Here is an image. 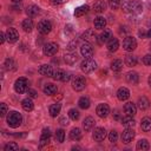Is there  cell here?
Masks as SVG:
<instances>
[{"label": "cell", "mask_w": 151, "mask_h": 151, "mask_svg": "<svg viewBox=\"0 0 151 151\" xmlns=\"http://www.w3.org/2000/svg\"><path fill=\"white\" fill-rule=\"evenodd\" d=\"M122 8H123L124 12L136 13V14L140 13L142 9H143L140 2H138V1H136V0H126V1H124L123 5H122Z\"/></svg>", "instance_id": "1"}, {"label": "cell", "mask_w": 151, "mask_h": 151, "mask_svg": "<svg viewBox=\"0 0 151 151\" xmlns=\"http://www.w3.org/2000/svg\"><path fill=\"white\" fill-rule=\"evenodd\" d=\"M21 123H22V116L19 112L12 111V112L8 113V116H7V124H8L9 127L15 129V127L20 126Z\"/></svg>", "instance_id": "2"}, {"label": "cell", "mask_w": 151, "mask_h": 151, "mask_svg": "<svg viewBox=\"0 0 151 151\" xmlns=\"http://www.w3.org/2000/svg\"><path fill=\"white\" fill-rule=\"evenodd\" d=\"M80 68L83 72L85 73H90L93 72L97 68V63L92 59V58H85L81 63H80Z\"/></svg>", "instance_id": "3"}, {"label": "cell", "mask_w": 151, "mask_h": 151, "mask_svg": "<svg viewBox=\"0 0 151 151\" xmlns=\"http://www.w3.org/2000/svg\"><path fill=\"white\" fill-rule=\"evenodd\" d=\"M14 90H15V92L19 93V94L26 92V91L28 90V80H27L26 78H24V77L18 78V79L15 80V83H14Z\"/></svg>", "instance_id": "4"}, {"label": "cell", "mask_w": 151, "mask_h": 151, "mask_svg": "<svg viewBox=\"0 0 151 151\" xmlns=\"http://www.w3.org/2000/svg\"><path fill=\"white\" fill-rule=\"evenodd\" d=\"M85 85H86V80L83 76H76L72 80V87L73 90L76 91H81L85 88Z\"/></svg>", "instance_id": "5"}, {"label": "cell", "mask_w": 151, "mask_h": 151, "mask_svg": "<svg viewBox=\"0 0 151 151\" xmlns=\"http://www.w3.org/2000/svg\"><path fill=\"white\" fill-rule=\"evenodd\" d=\"M58 47H59V46H58L55 42H47V44L44 45L42 52H44L45 55L51 57V55H54V54L58 52Z\"/></svg>", "instance_id": "6"}, {"label": "cell", "mask_w": 151, "mask_h": 151, "mask_svg": "<svg viewBox=\"0 0 151 151\" xmlns=\"http://www.w3.org/2000/svg\"><path fill=\"white\" fill-rule=\"evenodd\" d=\"M137 47V41L133 37H126L123 41V48L127 52H132Z\"/></svg>", "instance_id": "7"}, {"label": "cell", "mask_w": 151, "mask_h": 151, "mask_svg": "<svg viewBox=\"0 0 151 151\" xmlns=\"http://www.w3.org/2000/svg\"><path fill=\"white\" fill-rule=\"evenodd\" d=\"M52 29V24L48 20H41L38 24V32L40 34H48Z\"/></svg>", "instance_id": "8"}, {"label": "cell", "mask_w": 151, "mask_h": 151, "mask_svg": "<svg viewBox=\"0 0 151 151\" xmlns=\"http://www.w3.org/2000/svg\"><path fill=\"white\" fill-rule=\"evenodd\" d=\"M133 138H134V131L131 127H127V129H125L123 131V133H122V140H123V143L129 144V143H131L133 140Z\"/></svg>", "instance_id": "9"}, {"label": "cell", "mask_w": 151, "mask_h": 151, "mask_svg": "<svg viewBox=\"0 0 151 151\" xmlns=\"http://www.w3.org/2000/svg\"><path fill=\"white\" fill-rule=\"evenodd\" d=\"M80 53L84 58H91L93 55V48L90 42H85L80 47Z\"/></svg>", "instance_id": "10"}, {"label": "cell", "mask_w": 151, "mask_h": 151, "mask_svg": "<svg viewBox=\"0 0 151 151\" xmlns=\"http://www.w3.org/2000/svg\"><path fill=\"white\" fill-rule=\"evenodd\" d=\"M92 137H93V139H94L96 142H101V140H104L105 137H106V131H105V129H104V127H96L94 131H93V133H92Z\"/></svg>", "instance_id": "11"}, {"label": "cell", "mask_w": 151, "mask_h": 151, "mask_svg": "<svg viewBox=\"0 0 151 151\" xmlns=\"http://www.w3.org/2000/svg\"><path fill=\"white\" fill-rule=\"evenodd\" d=\"M6 39H7V41L11 42V44L18 41V39H19V33H18V31H17L15 28H8V29L6 31Z\"/></svg>", "instance_id": "12"}, {"label": "cell", "mask_w": 151, "mask_h": 151, "mask_svg": "<svg viewBox=\"0 0 151 151\" xmlns=\"http://www.w3.org/2000/svg\"><path fill=\"white\" fill-rule=\"evenodd\" d=\"M81 39L83 40H85L86 42H94L98 38H97V35H96V33H94V31L93 29H87V31H85L83 34H81Z\"/></svg>", "instance_id": "13"}, {"label": "cell", "mask_w": 151, "mask_h": 151, "mask_svg": "<svg viewBox=\"0 0 151 151\" xmlns=\"http://www.w3.org/2000/svg\"><path fill=\"white\" fill-rule=\"evenodd\" d=\"M96 112L100 118H105L110 113V107L107 104H99L96 109Z\"/></svg>", "instance_id": "14"}, {"label": "cell", "mask_w": 151, "mask_h": 151, "mask_svg": "<svg viewBox=\"0 0 151 151\" xmlns=\"http://www.w3.org/2000/svg\"><path fill=\"white\" fill-rule=\"evenodd\" d=\"M124 112L127 114V116H134L136 112H137V105L133 104L132 101H129L124 105Z\"/></svg>", "instance_id": "15"}, {"label": "cell", "mask_w": 151, "mask_h": 151, "mask_svg": "<svg viewBox=\"0 0 151 151\" xmlns=\"http://www.w3.org/2000/svg\"><path fill=\"white\" fill-rule=\"evenodd\" d=\"M39 73L41 76H45V77H52L53 74V68L51 65H47V64H44L39 67Z\"/></svg>", "instance_id": "16"}, {"label": "cell", "mask_w": 151, "mask_h": 151, "mask_svg": "<svg viewBox=\"0 0 151 151\" xmlns=\"http://www.w3.org/2000/svg\"><path fill=\"white\" fill-rule=\"evenodd\" d=\"M44 93L45 94H47V96H53V94H55L57 93V91H58V87H57V85H54V84H52V83H48V84H46L45 86H44Z\"/></svg>", "instance_id": "17"}, {"label": "cell", "mask_w": 151, "mask_h": 151, "mask_svg": "<svg viewBox=\"0 0 151 151\" xmlns=\"http://www.w3.org/2000/svg\"><path fill=\"white\" fill-rule=\"evenodd\" d=\"M50 138H51L50 129H44L42 132H41V136H40V146L46 145L50 142Z\"/></svg>", "instance_id": "18"}, {"label": "cell", "mask_w": 151, "mask_h": 151, "mask_svg": "<svg viewBox=\"0 0 151 151\" xmlns=\"http://www.w3.org/2000/svg\"><path fill=\"white\" fill-rule=\"evenodd\" d=\"M111 38H112V37H111V31H110V29H104V31L100 33V35L98 37V42H99V44L107 42Z\"/></svg>", "instance_id": "19"}, {"label": "cell", "mask_w": 151, "mask_h": 151, "mask_svg": "<svg viewBox=\"0 0 151 151\" xmlns=\"http://www.w3.org/2000/svg\"><path fill=\"white\" fill-rule=\"evenodd\" d=\"M64 60H65V63L67 65H74L77 63V60H78V55L76 53L71 52V53H67V54L64 55Z\"/></svg>", "instance_id": "20"}, {"label": "cell", "mask_w": 151, "mask_h": 151, "mask_svg": "<svg viewBox=\"0 0 151 151\" xmlns=\"http://www.w3.org/2000/svg\"><path fill=\"white\" fill-rule=\"evenodd\" d=\"M117 97H118L119 100L124 101V100H126V99L130 97V91H129L126 87H120V88L117 91Z\"/></svg>", "instance_id": "21"}, {"label": "cell", "mask_w": 151, "mask_h": 151, "mask_svg": "<svg viewBox=\"0 0 151 151\" xmlns=\"http://www.w3.org/2000/svg\"><path fill=\"white\" fill-rule=\"evenodd\" d=\"M149 106H150V101H149V99H147L146 97H140V98L138 99V103H137V107H138L139 110L144 111V110L149 109Z\"/></svg>", "instance_id": "22"}, {"label": "cell", "mask_w": 151, "mask_h": 151, "mask_svg": "<svg viewBox=\"0 0 151 151\" xmlns=\"http://www.w3.org/2000/svg\"><path fill=\"white\" fill-rule=\"evenodd\" d=\"M118 47H119V41H118V39L111 38V39L107 41V50H109L110 52H116V51L118 50Z\"/></svg>", "instance_id": "23"}, {"label": "cell", "mask_w": 151, "mask_h": 151, "mask_svg": "<svg viewBox=\"0 0 151 151\" xmlns=\"http://www.w3.org/2000/svg\"><path fill=\"white\" fill-rule=\"evenodd\" d=\"M126 80L130 84H137L138 80H139V76H138L137 72H133V71L132 72H127L126 73Z\"/></svg>", "instance_id": "24"}, {"label": "cell", "mask_w": 151, "mask_h": 151, "mask_svg": "<svg viewBox=\"0 0 151 151\" xmlns=\"http://www.w3.org/2000/svg\"><path fill=\"white\" fill-rule=\"evenodd\" d=\"M94 119L92 118V117H86L85 119H84V122H83V127H84V130L85 131H90L93 126H94Z\"/></svg>", "instance_id": "25"}, {"label": "cell", "mask_w": 151, "mask_h": 151, "mask_svg": "<svg viewBox=\"0 0 151 151\" xmlns=\"http://www.w3.org/2000/svg\"><path fill=\"white\" fill-rule=\"evenodd\" d=\"M105 8H106V4H105L103 0H97V1L93 4V9H94V12H97V13L104 12Z\"/></svg>", "instance_id": "26"}, {"label": "cell", "mask_w": 151, "mask_h": 151, "mask_svg": "<svg viewBox=\"0 0 151 151\" xmlns=\"http://www.w3.org/2000/svg\"><path fill=\"white\" fill-rule=\"evenodd\" d=\"M137 57L136 55H133V54H127L126 57H125V65L126 66H129V67H133V66H136L137 65Z\"/></svg>", "instance_id": "27"}, {"label": "cell", "mask_w": 151, "mask_h": 151, "mask_svg": "<svg viewBox=\"0 0 151 151\" xmlns=\"http://www.w3.org/2000/svg\"><path fill=\"white\" fill-rule=\"evenodd\" d=\"M140 127L143 131L147 132V131H151V118L150 117H145L142 119V123H140Z\"/></svg>", "instance_id": "28"}, {"label": "cell", "mask_w": 151, "mask_h": 151, "mask_svg": "<svg viewBox=\"0 0 151 151\" xmlns=\"http://www.w3.org/2000/svg\"><path fill=\"white\" fill-rule=\"evenodd\" d=\"M39 12H40V8L35 5H31L26 8V13L28 17H37L39 14Z\"/></svg>", "instance_id": "29"}, {"label": "cell", "mask_w": 151, "mask_h": 151, "mask_svg": "<svg viewBox=\"0 0 151 151\" xmlns=\"http://www.w3.org/2000/svg\"><path fill=\"white\" fill-rule=\"evenodd\" d=\"M93 24H94V27H96L97 29H103V28L106 26V20H105V18H103V17H97V18L94 19Z\"/></svg>", "instance_id": "30"}, {"label": "cell", "mask_w": 151, "mask_h": 151, "mask_svg": "<svg viewBox=\"0 0 151 151\" xmlns=\"http://www.w3.org/2000/svg\"><path fill=\"white\" fill-rule=\"evenodd\" d=\"M21 106H22V109H24L25 111H32L33 107H34V104H33L32 99L28 97V98H26V99H24V100L21 101Z\"/></svg>", "instance_id": "31"}, {"label": "cell", "mask_w": 151, "mask_h": 151, "mask_svg": "<svg viewBox=\"0 0 151 151\" xmlns=\"http://www.w3.org/2000/svg\"><path fill=\"white\" fill-rule=\"evenodd\" d=\"M88 9H90V7H88L87 5L79 6V7H77L76 11H74V15H76V17H83L84 14H86V13L88 12Z\"/></svg>", "instance_id": "32"}, {"label": "cell", "mask_w": 151, "mask_h": 151, "mask_svg": "<svg viewBox=\"0 0 151 151\" xmlns=\"http://www.w3.org/2000/svg\"><path fill=\"white\" fill-rule=\"evenodd\" d=\"M60 110H61V105H60L59 103L52 104V105L50 106V114H51L52 117H57V116L60 113Z\"/></svg>", "instance_id": "33"}, {"label": "cell", "mask_w": 151, "mask_h": 151, "mask_svg": "<svg viewBox=\"0 0 151 151\" xmlns=\"http://www.w3.org/2000/svg\"><path fill=\"white\" fill-rule=\"evenodd\" d=\"M120 120H122V124H123L124 126H126V127H132V126L136 124V122H134V119L132 118V116H126V117L122 118Z\"/></svg>", "instance_id": "34"}, {"label": "cell", "mask_w": 151, "mask_h": 151, "mask_svg": "<svg viewBox=\"0 0 151 151\" xmlns=\"http://www.w3.org/2000/svg\"><path fill=\"white\" fill-rule=\"evenodd\" d=\"M136 147L139 151H144V150H149L150 149V144H149V142L146 139H140V140H138Z\"/></svg>", "instance_id": "35"}, {"label": "cell", "mask_w": 151, "mask_h": 151, "mask_svg": "<svg viewBox=\"0 0 151 151\" xmlns=\"http://www.w3.org/2000/svg\"><path fill=\"white\" fill-rule=\"evenodd\" d=\"M122 68H123V63H122V60L116 59V60H113V61L111 63V70H112L113 72H120Z\"/></svg>", "instance_id": "36"}, {"label": "cell", "mask_w": 151, "mask_h": 151, "mask_svg": "<svg viewBox=\"0 0 151 151\" xmlns=\"http://www.w3.org/2000/svg\"><path fill=\"white\" fill-rule=\"evenodd\" d=\"M78 105H79V107H80V109L86 110V109H88V107H90L91 101H90V99H88L87 97H81V98L78 100Z\"/></svg>", "instance_id": "37"}, {"label": "cell", "mask_w": 151, "mask_h": 151, "mask_svg": "<svg viewBox=\"0 0 151 151\" xmlns=\"http://www.w3.org/2000/svg\"><path fill=\"white\" fill-rule=\"evenodd\" d=\"M21 27L24 28L25 32H31L32 28H33V21H32V19H28V18L25 19L22 21V24H21Z\"/></svg>", "instance_id": "38"}, {"label": "cell", "mask_w": 151, "mask_h": 151, "mask_svg": "<svg viewBox=\"0 0 151 151\" xmlns=\"http://www.w3.org/2000/svg\"><path fill=\"white\" fill-rule=\"evenodd\" d=\"M70 138L72 140H79L81 138V131H80V129H78V127L72 129L71 132H70Z\"/></svg>", "instance_id": "39"}, {"label": "cell", "mask_w": 151, "mask_h": 151, "mask_svg": "<svg viewBox=\"0 0 151 151\" xmlns=\"http://www.w3.org/2000/svg\"><path fill=\"white\" fill-rule=\"evenodd\" d=\"M64 76H65V71H64V70H60V68H58V70L53 71L52 78H53L54 80H63Z\"/></svg>", "instance_id": "40"}, {"label": "cell", "mask_w": 151, "mask_h": 151, "mask_svg": "<svg viewBox=\"0 0 151 151\" xmlns=\"http://www.w3.org/2000/svg\"><path fill=\"white\" fill-rule=\"evenodd\" d=\"M65 139V131L63 129H59L55 131V140L58 143H63Z\"/></svg>", "instance_id": "41"}, {"label": "cell", "mask_w": 151, "mask_h": 151, "mask_svg": "<svg viewBox=\"0 0 151 151\" xmlns=\"http://www.w3.org/2000/svg\"><path fill=\"white\" fill-rule=\"evenodd\" d=\"M17 150H19V146H18V144L14 143V142L7 143V144L5 145V151H17Z\"/></svg>", "instance_id": "42"}, {"label": "cell", "mask_w": 151, "mask_h": 151, "mask_svg": "<svg viewBox=\"0 0 151 151\" xmlns=\"http://www.w3.org/2000/svg\"><path fill=\"white\" fill-rule=\"evenodd\" d=\"M68 117H70L72 120H78V119H79V112H78V110L71 109V110L68 111Z\"/></svg>", "instance_id": "43"}, {"label": "cell", "mask_w": 151, "mask_h": 151, "mask_svg": "<svg viewBox=\"0 0 151 151\" xmlns=\"http://www.w3.org/2000/svg\"><path fill=\"white\" fill-rule=\"evenodd\" d=\"M117 139H118V133H117V131H114V130L110 131V133H109V140H110L111 143H116Z\"/></svg>", "instance_id": "44"}, {"label": "cell", "mask_w": 151, "mask_h": 151, "mask_svg": "<svg viewBox=\"0 0 151 151\" xmlns=\"http://www.w3.org/2000/svg\"><path fill=\"white\" fill-rule=\"evenodd\" d=\"M14 66H15V64H14L13 59H9V58H8V59L5 60V67H6L7 70H14V68H15Z\"/></svg>", "instance_id": "45"}, {"label": "cell", "mask_w": 151, "mask_h": 151, "mask_svg": "<svg viewBox=\"0 0 151 151\" xmlns=\"http://www.w3.org/2000/svg\"><path fill=\"white\" fill-rule=\"evenodd\" d=\"M107 1H109V6L112 9H117L120 5V0H107Z\"/></svg>", "instance_id": "46"}, {"label": "cell", "mask_w": 151, "mask_h": 151, "mask_svg": "<svg viewBox=\"0 0 151 151\" xmlns=\"http://www.w3.org/2000/svg\"><path fill=\"white\" fill-rule=\"evenodd\" d=\"M6 113H7V105L5 103H1L0 104V116L4 117V116H6Z\"/></svg>", "instance_id": "47"}, {"label": "cell", "mask_w": 151, "mask_h": 151, "mask_svg": "<svg viewBox=\"0 0 151 151\" xmlns=\"http://www.w3.org/2000/svg\"><path fill=\"white\" fill-rule=\"evenodd\" d=\"M76 46H77V40H73V41H71L68 45H67V50L70 51V52H73L74 50H76Z\"/></svg>", "instance_id": "48"}, {"label": "cell", "mask_w": 151, "mask_h": 151, "mask_svg": "<svg viewBox=\"0 0 151 151\" xmlns=\"http://www.w3.org/2000/svg\"><path fill=\"white\" fill-rule=\"evenodd\" d=\"M143 63H144L146 66H151V54H146V55H144V58H143Z\"/></svg>", "instance_id": "49"}, {"label": "cell", "mask_w": 151, "mask_h": 151, "mask_svg": "<svg viewBox=\"0 0 151 151\" xmlns=\"http://www.w3.org/2000/svg\"><path fill=\"white\" fill-rule=\"evenodd\" d=\"M26 92H27V94H28L29 98H37V96H38V93L34 90H32V88H28Z\"/></svg>", "instance_id": "50"}, {"label": "cell", "mask_w": 151, "mask_h": 151, "mask_svg": "<svg viewBox=\"0 0 151 151\" xmlns=\"http://www.w3.org/2000/svg\"><path fill=\"white\" fill-rule=\"evenodd\" d=\"M113 118L116 120H119L120 119V113H119V110H114L113 111Z\"/></svg>", "instance_id": "51"}, {"label": "cell", "mask_w": 151, "mask_h": 151, "mask_svg": "<svg viewBox=\"0 0 151 151\" xmlns=\"http://www.w3.org/2000/svg\"><path fill=\"white\" fill-rule=\"evenodd\" d=\"M72 32H73V29H72V26H71V25L65 26V33H66V34H71Z\"/></svg>", "instance_id": "52"}, {"label": "cell", "mask_w": 151, "mask_h": 151, "mask_svg": "<svg viewBox=\"0 0 151 151\" xmlns=\"http://www.w3.org/2000/svg\"><path fill=\"white\" fill-rule=\"evenodd\" d=\"M59 123L61 124V125H67L68 124V120H67V118L66 117H63V118H60V120H59Z\"/></svg>", "instance_id": "53"}, {"label": "cell", "mask_w": 151, "mask_h": 151, "mask_svg": "<svg viewBox=\"0 0 151 151\" xmlns=\"http://www.w3.org/2000/svg\"><path fill=\"white\" fill-rule=\"evenodd\" d=\"M68 80H70V73L68 72H65V76H64V78H63L61 81H68Z\"/></svg>", "instance_id": "54"}, {"label": "cell", "mask_w": 151, "mask_h": 151, "mask_svg": "<svg viewBox=\"0 0 151 151\" xmlns=\"http://www.w3.org/2000/svg\"><path fill=\"white\" fill-rule=\"evenodd\" d=\"M5 38H6V34H5L4 32H1V33H0V42H1V44H4Z\"/></svg>", "instance_id": "55"}, {"label": "cell", "mask_w": 151, "mask_h": 151, "mask_svg": "<svg viewBox=\"0 0 151 151\" xmlns=\"http://www.w3.org/2000/svg\"><path fill=\"white\" fill-rule=\"evenodd\" d=\"M51 1H52L53 5H60L63 2V0H51Z\"/></svg>", "instance_id": "56"}, {"label": "cell", "mask_w": 151, "mask_h": 151, "mask_svg": "<svg viewBox=\"0 0 151 151\" xmlns=\"http://www.w3.org/2000/svg\"><path fill=\"white\" fill-rule=\"evenodd\" d=\"M149 85H150V87H151V76L149 77Z\"/></svg>", "instance_id": "57"}, {"label": "cell", "mask_w": 151, "mask_h": 151, "mask_svg": "<svg viewBox=\"0 0 151 151\" xmlns=\"http://www.w3.org/2000/svg\"><path fill=\"white\" fill-rule=\"evenodd\" d=\"M147 35H149V37H151V29H150V31L147 32Z\"/></svg>", "instance_id": "58"}, {"label": "cell", "mask_w": 151, "mask_h": 151, "mask_svg": "<svg viewBox=\"0 0 151 151\" xmlns=\"http://www.w3.org/2000/svg\"><path fill=\"white\" fill-rule=\"evenodd\" d=\"M12 1H13V2H20L21 0H12Z\"/></svg>", "instance_id": "59"}, {"label": "cell", "mask_w": 151, "mask_h": 151, "mask_svg": "<svg viewBox=\"0 0 151 151\" xmlns=\"http://www.w3.org/2000/svg\"><path fill=\"white\" fill-rule=\"evenodd\" d=\"M150 51H151V44H150Z\"/></svg>", "instance_id": "60"}]
</instances>
